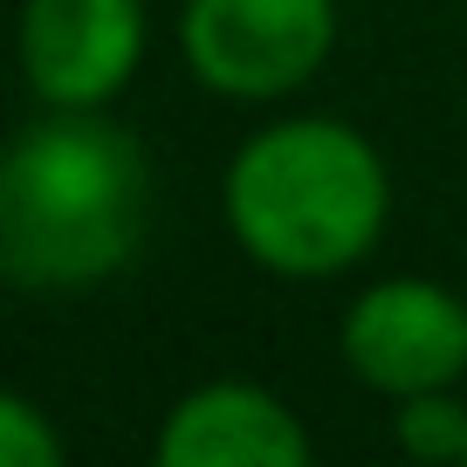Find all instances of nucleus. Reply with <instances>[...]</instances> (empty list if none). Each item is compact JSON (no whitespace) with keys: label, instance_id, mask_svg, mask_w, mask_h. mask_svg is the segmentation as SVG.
Segmentation results:
<instances>
[{"label":"nucleus","instance_id":"f03ea898","mask_svg":"<svg viewBox=\"0 0 467 467\" xmlns=\"http://www.w3.org/2000/svg\"><path fill=\"white\" fill-rule=\"evenodd\" d=\"M385 159L337 117H289L227 165V227L262 268L296 282L344 275L385 234Z\"/></svg>","mask_w":467,"mask_h":467},{"label":"nucleus","instance_id":"0eeeda50","mask_svg":"<svg viewBox=\"0 0 467 467\" xmlns=\"http://www.w3.org/2000/svg\"><path fill=\"white\" fill-rule=\"evenodd\" d=\"M392 433H399V447H406L412 461H467V406L447 399V385L399 399Z\"/></svg>","mask_w":467,"mask_h":467},{"label":"nucleus","instance_id":"f257e3e1","mask_svg":"<svg viewBox=\"0 0 467 467\" xmlns=\"http://www.w3.org/2000/svg\"><path fill=\"white\" fill-rule=\"evenodd\" d=\"M151 165L124 124L56 110L0 151V282L83 289L138 254Z\"/></svg>","mask_w":467,"mask_h":467},{"label":"nucleus","instance_id":"39448f33","mask_svg":"<svg viewBox=\"0 0 467 467\" xmlns=\"http://www.w3.org/2000/svg\"><path fill=\"white\" fill-rule=\"evenodd\" d=\"M145 56V0H28L21 69L48 110H103Z\"/></svg>","mask_w":467,"mask_h":467},{"label":"nucleus","instance_id":"6e6552de","mask_svg":"<svg viewBox=\"0 0 467 467\" xmlns=\"http://www.w3.org/2000/svg\"><path fill=\"white\" fill-rule=\"evenodd\" d=\"M56 461H62V433L48 426V412L0 392V467H56Z\"/></svg>","mask_w":467,"mask_h":467},{"label":"nucleus","instance_id":"423d86ee","mask_svg":"<svg viewBox=\"0 0 467 467\" xmlns=\"http://www.w3.org/2000/svg\"><path fill=\"white\" fill-rule=\"evenodd\" d=\"M309 433L262 385H200L159 426V467H309Z\"/></svg>","mask_w":467,"mask_h":467},{"label":"nucleus","instance_id":"7ed1b4c3","mask_svg":"<svg viewBox=\"0 0 467 467\" xmlns=\"http://www.w3.org/2000/svg\"><path fill=\"white\" fill-rule=\"evenodd\" d=\"M179 42L213 97L268 103L323 69L337 42V0H186Z\"/></svg>","mask_w":467,"mask_h":467},{"label":"nucleus","instance_id":"20e7f679","mask_svg":"<svg viewBox=\"0 0 467 467\" xmlns=\"http://www.w3.org/2000/svg\"><path fill=\"white\" fill-rule=\"evenodd\" d=\"M344 365L385 399L440 392L467 371V303L440 282H371L344 317Z\"/></svg>","mask_w":467,"mask_h":467}]
</instances>
